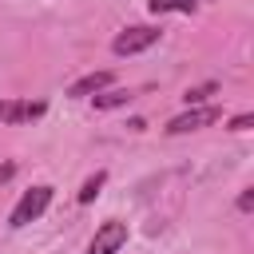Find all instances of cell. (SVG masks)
<instances>
[{"instance_id":"6da1fadb","label":"cell","mask_w":254,"mask_h":254,"mask_svg":"<svg viewBox=\"0 0 254 254\" xmlns=\"http://www.w3.org/2000/svg\"><path fill=\"white\" fill-rule=\"evenodd\" d=\"M48 202H52V187H32V190H24L20 194V202L12 206V214H8V226L12 230H20V226H28V222H36L44 210H48Z\"/></svg>"},{"instance_id":"ba28073f","label":"cell","mask_w":254,"mask_h":254,"mask_svg":"<svg viewBox=\"0 0 254 254\" xmlns=\"http://www.w3.org/2000/svg\"><path fill=\"white\" fill-rule=\"evenodd\" d=\"M194 4L198 0H147V8L155 16H163V12H194Z\"/></svg>"},{"instance_id":"52a82bcc","label":"cell","mask_w":254,"mask_h":254,"mask_svg":"<svg viewBox=\"0 0 254 254\" xmlns=\"http://www.w3.org/2000/svg\"><path fill=\"white\" fill-rule=\"evenodd\" d=\"M95 99V107L99 111H111V107H123V103H131V91H123V87H103L99 95H91Z\"/></svg>"},{"instance_id":"5b68a950","label":"cell","mask_w":254,"mask_h":254,"mask_svg":"<svg viewBox=\"0 0 254 254\" xmlns=\"http://www.w3.org/2000/svg\"><path fill=\"white\" fill-rule=\"evenodd\" d=\"M48 107L40 103V99H0V123H32V119H40Z\"/></svg>"},{"instance_id":"30bf717a","label":"cell","mask_w":254,"mask_h":254,"mask_svg":"<svg viewBox=\"0 0 254 254\" xmlns=\"http://www.w3.org/2000/svg\"><path fill=\"white\" fill-rule=\"evenodd\" d=\"M214 91H218V83H198V87H187L183 99H187V107H198V103H202L206 95H214Z\"/></svg>"},{"instance_id":"9c48e42d","label":"cell","mask_w":254,"mask_h":254,"mask_svg":"<svg viewBox=\"0 0 254 254\" xmlns=\"http://www.w3.org/2000/svg\"><path fill=\"white\" fill-rule=\"evenodd\" d=\"M103 183H107V171H95V175H91V179H87V183L79 187V194H75V198H79V202L87 206V202H91V198L99 194V187H103Z\"/></svg>"},{"instance_id":"8fae6325","label":"cell","mask_w":254,"mask_h":254,"mask_svg":"<svg viewBox=\"0 0 254 254\" xmlns=\"http://www.w3.org/2000/svg\"><path fill=\"white\" fill-rule=\"evenodd\" d=\"M250 123H254V115H234V119H230V131H246Z\"/></svg>"},{"instance_id":"4fadbf2b","label":"cell","mask_w":254,"mask_h":254,"mask_svg":"<svg viewBox=\"0 0 254 254\" xmlns=\"http://www.w3.org/2000/svg\"><path fill=\"white\" fill-rule=\"evenodd\" d=\"M12 175H16V163H4V167H0V183H8Z\"/></svg>"},{"instance_id":"7a4b0ae2","label":"cell","mask_w":254,"mask_h":254,"mask_svg":"<svg viewBox=\"0 0 254 254\" xmlns=\"http://www.w3.org/2000/svg\"><path fill=\"white\" fill-rule=\"evenodd\" d=\"M159 36H163V28H151V24H135V28L119 32L111 48H115V56H135V52H147L151 44H159Z\"/></svg>"},{"instance_id":"7c38bea8","label":"cell","mask_w":254,"mask_h":254,"mask_svg":"<svg viewBox=\"0 0 254 254\" xmlns=\"http://www.w3.org/2000/svg\"><path fill=\"white\" fill-rule=\"evenodd\" d=\"M238 210H254V190H242L238 194Z\"/></svg>"},{"instance_id":"8992f818","label":"cell","mask_w":254,"mask_h":254,"mask_svg":"<svg viewBox=\"0 0 254 254\" xmlns=\"http://www.w3.org/2000/svg\"><path fill=\"white\" fill-rule=\"evenodd\" d=\"M115 83V75L111 71H91V75H83V79H75L71 87H67V95L71 99H83V95H99L103 87H111Z\"/></svg>"},{"instance_id":"277c9868","label":"cell","mask_w":254,"mask_h":254,"mask_svg":"<svg viewBox=\"0 0 254 254\" xmlns=\"http://www.w3.org/2000/svg\"><path fill=\"white\" fill-rule=\"evenodd\" d=\"M123 242H127V222L111 218V222H103V226L95 230V238H91L87 254H119V246H123Z\"/></svg>"},{"instance_id":"3957f363","label":"cell","mask_w":254,"mask_h":254,"mask_svg":"<svg viewBox=\"0 0 254 254\" xmlns=\"http://www.w3.org/2000/svg\"><path fill=\"white\" fill-rule=\"evenodd\" d=\"M222 119V107H190L183 115H175L167 123V135H187V131H198V127H210Z\"/></svg>"}]
</instances>
